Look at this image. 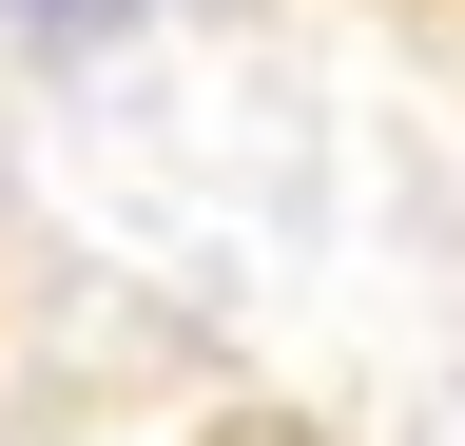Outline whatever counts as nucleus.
<instances>
[{
    "label": "nucleus",
    "mask_w": 465,
    "mask_h": 446,
    "mask_svg": "<svg viewBox=\"0 0 465 446\" xmlns=\"http://www.w3.org/2000/svg\"><path fill=\"white\" fill-rule=\"evenodd\" d=\"M20 39H116V20H155V0H0Z\"/></svg>",
    "instance_id": "f257e3e1"
}]
</instances>
